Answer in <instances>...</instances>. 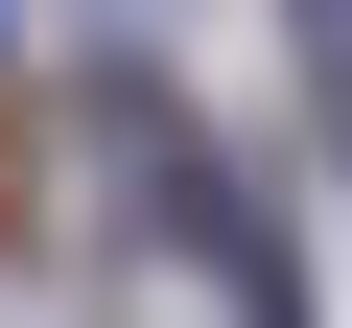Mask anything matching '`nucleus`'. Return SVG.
Returning a JSON list of instances; mask_svg holds the SVG:
<instances>
[{
  "mask_svg": "<svg viewBox=\"0 0 352 328\" xmlns=\"http://www.w3.org/2000/svg\"><path fill=\"white\" fill-rule=\"evenodd\" d=\"M47 211V141H24V94H0V235H24Z\"/></svg>",
  "mask_w": 352,
  "mask_h": 328,
  "instance_id": "obj_1",
  "label": "nucleus"
}]
</instances>
